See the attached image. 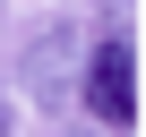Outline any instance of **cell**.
<instances>
[{"instance_id": "1", "label": "cell", "mask_w": 146, "mask_h": 137, "mask_svg": "<svg viewBox=\"0 0 146 137\" xmlns=\"http://www.w3.org/2000/svg\"><path fill=\"white\" fill-rule=\"evenodd\" d=\"M86 111L103 128H129L137 120V60H129V43H103L95 51V68H86Z\"/></svg>"}, {"instance_id": "2", "label": "cell", "mask_w": 146, "mask_h": 137, "mask_svg": "<svg viewBox=\"0 0 146 137\" xmlns=\"http://www.w3.org/2000/svg\"><path fill=\"white\" fill-rule=\"evenodd\" d=\"M9 128H17V120H9V103H0V137H9Z\"/></svg>"}]
</instances>
